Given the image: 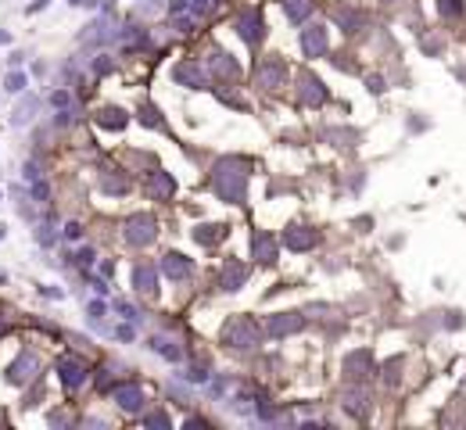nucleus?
<instances>
[{"mask_svg": "<svg viewBox=\"0 0 466 430\" xmlns=\"http://www.w3.org/2000/svg\"><path fill=\"white\" fill-rule=\"evenodd\" d=\"M212 179H215V190H219L222 201H229V205H241L244 201V190H248V169H244V162L222 158L215 165Z\"/></svg>", "mask_w": 466, "mask_h": 430, "instance_id": "1", "label": "nucleus"}, {"mask_svg": "<svg viewBox=\"0 0 466 430\" xmlns=\"http://www.w3.org/2000/svg\"><path fill=\"white\" fill-rule=\"evenodd\" d=\"M222 341H226V348L251 351V348H258V341H262V330H258V323H255V319H248V316H237V319H229V323L222 326Z\"/></svg>", "mask_w": 466, "mask_h": 430, "instance_id": "2", "label": "nucleus"}, {"mask_svg": "<svg viewBox=\"0 0 466 430\" xmlns=\"http://www.w3.org/2000/svg\"><path fill=\"white\" fill-rule=\"evenodd\" d=\"M154 237H158V222H154V215H133L126 222V241L133 248H147Z\"/></svg>", "mask_w": 466, "mask_h": 430, "instance_id": "3", "label": "nucleus"}, {"mask_svg": "<svg viewBox=\"0 0 466 430\" xmlns=\"http://www.w3.org/2000/svg\"><path fill=\"white\" fill-rule=\"evenodd\" d=\"M58 376H61V384H65L68 391L83 387V384H86V362L75 359V355H61V359H58Z\"/></svg>", "mask_w": 466, "mask_h": 430, "instance_id": "4", "label": "nucleus"}, {"mask_svg": "<svg viewBox=\"0 0 466 430\" xmlns=\"http://www.w3.org/2000/svg\"><path fill=\"white\" fill-rule=\"evenodd\" d=\"M36 373H40V355H18L11 366H8V384H15V387H22V384H29V380H36Z\"/></svg>", "mask_w": 466, "mask_h": 430, "instance_id": "5", "label": "nucleus"}, {"mask_svg": "<svg viewBox=\"0 0 466 430\" xmlns=\"http://www.w3.org/2000/svg\"><path fill=\"white\" fill-rule=\"evenodd\" d=\"M172 79H176L179 86H187V90H205V86H208V72H205L198 61H183V65L172 68Z\"/></svg>", "mask_w": 466, "mask_h": 430, "instance_id": "6", "label": "nucleus"}, {"mask_svg": "<svg viewBox=\"0 0 466 430\" xmlns=\"http://www.w3.org/2000/svg\"><path fill=\"white\" fill-rule=\"evenodd\" d=\"M305 326V319L298 316V312H276V316L265 319V333L269 337H287V333H298Z\"/></svg>", "mask_w": 466, "mask_h": 430, "instance_id": "7", "label": "nucleus"}, {"mask_svg": "<svg viewBox=\"0 0 466 430\" xmlns=\"http://www.w3.org/2000/svg\"><path fill=\"white\" fill-rule=\"evenodd\" d=\"M111 395H115V402H119V409H122V412H140V409H144V402H147L140 384H119V387L111 391Z\"/></svg>", "mask_w": 466, "mask_h": 430, "instance_id": "8", "label": "nucleus"}, {"mask_svg": "<svg viewBox=\"0 0 466 430\" xmlns=\"http://www.w3.org/2000/svg\"><path fill=\"white\" fill-rule=\"evenodd\" d=\"M284 79H287V65L280 58H269L265 65H258V86L276 90V86H284Z\"/></svg>", "mask_w": 466, "mask_h": 430, "instance_id": "9", "label": "nucleus"}, {"mask_svg": "<svg viewBox=\"0 0 466 430\" xmlns=\"http://www.w3.org/2000/svg\"><path fill=\"white\" fill-rule=\"evenodd\" d=\"M144 190L151 194L154 201H169L176 194V179H172V172H151V179L144 183Z\"/></svg>", "mask_w": 466, "mask_h": 430, "instance_id": "10", "label": "nucleus"}, {"mask_svg": "<svg viewBox=\"0 0 466 430\" xmlns=\"http://www.w3.org/2000/svg\"><path fill=\"white\" fill-rule=\"evenodd\" d=\"M162 272L176 283V280H187L190 272H194V265H190V258L187 255H179V251H169L165 258H162Z\"/></svg>", "mask_w": 466, "mask_h": 430, "instance_id": "11", "label": "nucleus"}, {"mask_svg": "<svg viewBox=\"0 0 466 430\" xmlns=\"http://www.w3.org/2000/svg\"><path fill=\"white\" fill-rule=\"evenodd\" d=\"M244 280H248V265L237 262V258H226V265H222V291H241Z\"/></svg>", "mask_w": 466, "mask_h": 430, "instance_id": "12", "label": "nucleus"}, {"mask_svg": "<svg viewBox=\"0 0 466 430\" xmlns=\"http://www.w3.org/2000/svg\"><path fill=\"white\" fill-rule=\"evenodd\" d=\"M301 51H305L308 58H319V54L327 51V29H319V25H308V29L301 32Z\"/></svg>", "mask_w": 466, "mask_h": 430, "instance_id": "13", "label": "nucleus"}, {"mask_svg": "<svg viewBox=\"0 0 466 430\" xmlns=\"http://www.w3.org/2000/svg\"><path fill=\"white\" fill-rule=\"evenodd\" d=\"M284 244L291 248V251H308L316 244V229H305V226H291L287 233H284Z\"/></svg>", "mask_w": 466, "mask_h": 430, "instance_id": "14", "label": "nucleus"}, {"mask_svg": "<svg viewBox=\"0 0 466 430\" xmlns=\"http://www.w3.org/2000/svg\"><path fill=\"white\" fill-rule=\"evenodd\" d=\"M151 351H158V355L169 359V362H179V359H183L179 341H176V337H165V333H154V337H151Z\"/></svg>", "mask_w": 466, "mask_h": 430, "instance_id": "15", "label": "nucleus"}, {"mask_svg": "<svg viewBox=\"0 0 466 430\" xmlns=\"http://www.w3.org/2000/svg\"><path fill=\"white\" fill-rule=\"evenodd\" d=\"M133 287L144 294H158V269L154 265H136L133 269Z\"/></svg>", "mask_w": 466, "mask_h": 430, "instance_id": "16", "label": "nucleus"}, {"mask_svg": "<svg viewBox=\"0 0 466 430\" xmlns=\"http://www.w3.org/2000/svg\"><path fill=\"white\" fill-rule=\"evenodd\" d=\"M301 101H305V104H323V101H327L323 79H316V75H301Z\"/></svg>", "mask_w": 466, "mask_h": 430, "instance_id": "17", "label": "nucleus"}, {"mask_svg": "<svg viewBox=\"0 0 466 430\" xmlns=\"http://www.w3.org/2000/svg\"><path fill=\"white\" fill-rule=\"evenodd\" d=\"M251 248H255V258H258L262 265H273V262H276V241L269 237V233H255Z\"/></svg>", "mask_w": 466, "mask_h": 430, "instance_id": "18", "label": "nucleus"}, {"mask_svg": "<svg viewBox=\"0 0 466 430\" xmlns=\"http://www.w3.org/2000/svg\"><path fill=\"white\" fill-rule=\"evenodd\" d=\"M237 29H241V36H244L248 43H258V40H262V32H265V29H262V18H258L255 11H244L241 22H237Z\"/></svg>", "mask_w": 466, "mask_h": 430, "instance_id": "19", "label": "nucleus"}, {"mask_svg": "<svg viewBox=\"0 0 466 430\" xmlns=\"http://www.w3.org/2000/svg\"><path fill=\"white\" fill-rule=\"evenodd\" d=\"M208 72H215V75H237V61H233L229 54H222V51H212L208 54Z\"/></svg>", "mask_w": 466, "mask_h": 430, "instance_id": "20", "label": "nucleus"}, {"mask_svg": "<svg viewBox=\"0 0 466 430\" xmlns=\"http://www.w3.org/2000/svg\"><path fill=\"white\" fill-rule=\"evenodd\" d=\"M97 122H101L104 129H126L129 119H126L122 108H101V111H97Z\"/></svg>", "mask_w": 466, "mask_h": 430, "instance_id": "21", "label": "nucleus"}, {"mask_svg": "<svg viewBox=\"0 0 466 430\" xmlns=\"http://www.w3.org/2000/svg\"><path fill=\"white\" fill-rule=\"evenodd\" d=\"M36 108H40V101H36V97H29V101H22L18 108H15V115H11V126H25V122H32L36 119Z\"/></svg>", "mask_w": 466, "mask_h": 430, "instance_id": "22", "label": "nucleus"}, {"mask_svg": "<svg viewBox=\"0 0 466 430\" xmlns=\"http://www.w3.org/2000/svg\"><path fill=\"white\" fill-rule=\"evenodd\" d=\"M222 226H215V222H205V226H198V229H194V241H198V244H219L222 241Z\"/></svg>", "mask_w": 466, "mask_h": 430, "instance_id": "23", "label": "nucleus"}, {"mask_svg": "<svg viewBox=\"0 0 466 430\" xmlns=\"http://www.w3.org/2000/svg\"><path fill=\"white\" fill-rule=\"evenodd\" d=\"M284 11L291 22H305L308 11H312V0H284Z\"/></svg>", "mask_w": 466, "mask_h": 430, "instance_id": "24", "label": "nucleus"}, {"mask_svg": "<svg viewBox=\"0 0 466 430\" xmlns=\"http://www.w3.org/2000/svg\"><path fill=\"white\" fill-rule=\"evenodd\" d=\"M104 190L108 194H126L129 190V179L126 176H104Z\"/></svg>", "mask_w": 466, "mask_h": 430, "instance_id": "25", "label": "nucleus"}, {"mask_svg": "<svg viewBox=\"0 0 466 430\" xmlns=\"http://www.w3.org/2000/svg\"><path fill=\"white\" fill-rule=\"evenodd\" d=\"M140 122H147L151 129H162V119H158V111H154L151 104H144V108H140Z\"/></svg>", "mask_w": 466, "mask_h": 430, "instance_id": "26", "label": "nucleus"}, {"mask_svg": "<svg viewBox=\"0 0 466 430\" xmlns=\"http://www.w3.org/2000/svg\"><path fill=\"white\" fill-rule=\"evenodd\" d=\"M47 198H51V186H47L43 179H36V183H32V201H36V205H47Z\"/></svg>", "mask_w": 466, "mask_h": 430, "instance_id": "27", "label": "nucleus"}, {"mask_svg": "<svg viewBox=\"0 0 466 430\" xmlns=\"http://www.w3.org/2000/svg\"><path fill=\"white\" fill-rule=\"evenodd\" d=\"M115 312H119V316H122V319H129V323L136 319V308H133L129 301H115Z\"/></svg>", "mask_w": 466, "mask_h": 430, "instance_id": "28", "label": "nucleus"}, {"mask_svg": "<svg viewBox=\"0 0 466 430\" xmlns=\"http://www.w3.org/2000/svg\"><path fill=\"white\" fill-rule=\"evenodd\" d=\"M438 8H441V15H459L462 11V0H438Z\"/></svg>", "mask_w": 466, "mask_h": 430, "instance_id": "29", "label": "nucleus"}, {"mask_svg": "<svg viewBox=\"0 0 466 430\" xmlns=\"http://www.w3.org/2000/svg\"><path fill=\"white\" fill-rule=\"evenodd\" d=\"M8 90H11V93L25 90V75H22V72H11V75H8Z\"/></svg>", "mask_w": 466, "mask_h": 430, "instance_id": "30", "label": "nucleus"}, {"mask_svg": "<svg viewBox=\"0 0 466 430\" xmlns=\"http://www.w3.org/2000/svg\"><path fill=\"white\" fill-rule=\"evenodd\" d=\"M144 426H169V416L165 412H151V416H144Z\"/></svg>", "mask_w": 466, "mask_h": 430, "instance_id": "31", "label": "nucleus"}, {"mask_svg": "<svg viewBox=\"0 0 466 430\" xmlns=\"http://www.w3.org/2000/svg\"><path fill=\"white\" fill-rule=\"evenodd\" d=\"M22 176H25V183H36V179H40V165H36V162H25Z\"/></svg>", "mask_w": 466, "mask_h": 430, "instance_id": "32", "label": "nucleus"}, {"mask_svg": "<svg viewBox=\"0 0 466 430\" xmlns=\"http://www.w3.org/2000/svg\"><path fill=\"white\" fill-rule=\"evenodd\" d=\"M94 248H79V251H75V262H79V265H94Z\"/></svg>", "mask_w": 466, "mask_h": 430, "instance_id": "33", "label": "nucleus"}, {"mask_svg": "<svg viewBox=\"0 0 466 430\" xmlns=\"http://www.w3.org/2000/svg\"><path fill=\"white\" fill-rule=\"evenodd\" d=\"M183 380H190V384H205V380H208V373H205V369H187V373H183Z\"/></svg>", "mask_w": 466, "mask_h": 430, "instance_id": "34", "label": "nucleus"}, {"mask_svg": "<svg viewBox=\"0 0 466 430\" xmlns=\"http://www.w3.org/2000/svg\"><path fill=\"white\" fill-rule=\"evenodd\" d=\"M79 237H83V226L79 222H68L65 226V241H79Z\"/></svg>", "mask_w": 466, "mask_h": 430, "instance_id": "35", "label": "nucleus"}, {"mask_svg": "<svg viewBox=\"0 0 466 430\" xmlns=\"http://www.w3.org/2000/svg\"><path fill=\"white\" fill-rule=\"evenodd\" d=\"M51 104H54V108H68V93H65V90H58V93L51 97Z\"/></svg>", "mask_w": 466, "mask_h": 430, "instance_id": "36", "label": "nucleus"}, {"mask_svg": "<svg viewBox=\"0 0 466 430\" xmlns=\"http://www.w3.org/2000/svg\"><path fill=\"white\" fill-rule=\"evenodd\" d=\"M36 237H40V244H51L54 237H51V226H40V229H36Z\"/></svg>", "mask_w": 466, "mask_h": 430, "instance_id": "37", "label": "nucleus"}, {"mask_svg": "<svg viewBox=\"0 0 466 430\" xmlns=\"http://www.w3.org/2000/svg\"><path fill=\"white\" fill-rule=\"evenodd\" d=\"M97 387L104 391V387H111V376H108V369H101V376H97Z\"/></svg>", "mask_w": 466, "mask_h": 430, "instance_id": "38", "label": "nucleus"}, {"mask_svg": "<svg viewBox=\"0 0 466 430\" xmlns=\"http://www.w3.org/2000/svg\"><path fill=\"white\" fill-rule=\"evenodd\" d=\"M90 316H97V319L104 316V305H101V301H94V305H90Z\"/></svg>", "mask_w": 466, "mask_h": 430, "instance_id": "39", "label": "nucleus"}, {"mask_svg": "<svg viewBox=\"0 0 466 430\" xmlns=\"http://www.w3.org/2000/svg\"><path fill=\"white\" fill-rule=\"evenodd\" d=\"M94 68H97V72H101V75H104V72H108V68H111V61H108V58H101V61H97V65H94Z\"/></svg>", "mask_w": 466, "mask_h": 430, "instance_id": "40", "label": "nucleus"}, {"mask_svg": "<svg viewBox=\"0 0 466 430\" xmlns=\"http://www.w3.org/2000/svg\"><path fill=\"white\" fill-rule=\"evenodd\" d=\"M4 233H8V226H4V222H0V241H4Z\"/></svg>", "mask_w": 466, "mask_h": 430, "instance_id": "41", "label": "nucleus"}]
</instances>
